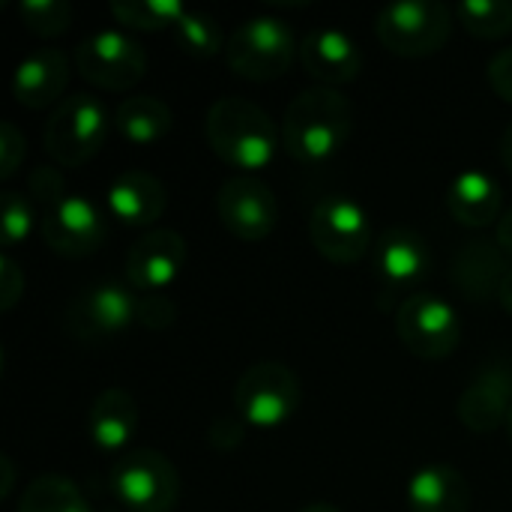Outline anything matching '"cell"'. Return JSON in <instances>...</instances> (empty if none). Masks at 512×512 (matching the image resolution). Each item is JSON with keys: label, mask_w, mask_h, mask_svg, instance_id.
I'll return each instance as SVG.
<instances>
[{"label": "cell", "mask_w": 512, "mask_h": 512, "mask_svg": "<svg viewBox=\"0 0 512 512\" xmlns=\"http://www.w3.org/2000/svg\"><path fill=\"white\" fill-rule=\"evenodd\" d=\"M108 126V111L96 96L72 93L54 108V114L45 123V153L63 168H78L102 150Z\"/></svg>", "instance_id": "7"}, {"label": "cell", "mask_w": 512, "mask_h": 512, "mask_svg": "<svg viewBox=\"0 0 512 512\" xmlns=\"http://www.w3.org/2000/svg\"><path fill=\"white\" fill-rule=\"evenodd\" d=\"M495 240H498V246L510 255L512 261V207L510 210H504V216L498 219V225H495Z\"/></svg>", "instance_id": "37"}, {"label": "cell", "mask_w": 512, "mask_h": 512, "mask_svg": "<svg viewBox=\"0 0 512 512\" xmlns=\"http://www.w3.org/2000/svg\"><path fill=\"white\" fill-rule=\"evenodd\" d=\"M297 512H342L339 507H333V504H327V501H315V504H306L303 510Z\"/></svg>", "instance_id": "41"}, {"label": "cell", "mask_w": 512, "mask_h": 512, "mask_svg": "<svg viewBox=\"0 0 512 512\" xmlns=\"http://www.w3.org/2000/svg\"><path fill=\"white\" fill-rule=\"evenodd\" d=\"M510 267V255L498 246L495 237H471L456 249L450 273L462 297L486 303L501 297V285Z\"/></svg>", "instance_id": "16"}, {"label": "cell", "mask_w": 512, "mask_h": 512, "mask_svg": "<svg viewBox=\"0 0 512 512\" xmlns=\"http://www.w3.org/2000/svg\"><path fill=\"white\" fill-rule=\"evenodd\" d=\"M498 300H501V306L512 315V267L510 273H507V279H504V285H501V297Z\"/></svg>", "instance_id": "40"}, {"label": "cell", "mask_w": 512, "mask_h": 512, "mask_svg": "<svg viewBox=\"0 0 512 512\" xmlns=\"http://www.w3.org/2000/svg\"><path fill=\"white\" fill-rule=\"evenodd\" d=\"M18 15H21L24 27L42 39H54V36L66 33L75 18L72 6L66 0H21Z\"/></svg>", "instance_id": "29"}, {"label": "cell", "mask_w": 512, "mask_h": 512, "mask_svg": "<svg viewBox=\"0 0 512 512\" xmlns=\"http://www.w3.org/2000/svg\"><path fill=\"white\" fill-rule=\"evenodd\" d=\"M108 12L117 24L132 30H174L186 6L180 0H114Z\"/></svg>", "instance_id": "26"}, {"label": "cell", "mask_w": 512, "mask_h": 512, "mask_svg": "<svg viewBox=\"0 0 512 512\" xmlns=\"http://www.w3.org/2000/svg\"><path fill=\"white\" fill-rule=\"evenodd\" d=\"M75 69L102 90H132L147 72V51L123 30H96L75 48Z\"/></svg>", "instance_id": "11"}, {"label": "cell", "mask_w": 512, "mask_h": 512, "mask_svg": "<svg viewBox=\"0 0 512 512\" xmlns=\"http://www.w3.org/2000/svg\"><path fill=\"white\" fill-rule=\"evenodd\" d=\"M27 189H30V195H27V198H33V201L42 207V213H45V210H51V207H57V204L66 198L63 174H60L57 168H48V165H39V168H33V171H30V177H27Z\"/></svg>", "instance_id": "31"}, {"label": "cell", "mask_w": 512, "mask_h": 512, "mask_svg": "<svg viewBox=\"0 0 512 512\" xmlns=\"http://www.w3.org/2000/svg\"><path fill=\"white\" fill-rule=\"evenodd\" d=\"M486 75H489L492 90H495L504 102H510L512 105V45L501 48V51L489 60Z\"/></svg>", "instance_id": "36"}, {"label": "cell", "mask_w": 512, "mask_h": 512, "mask_svg": "<svg viewBox=\"0 0 512 512\" xmlns=\"http://www.w3.org/2000/svg\"><path fill=\"white\" fill-rule=\"evenodd\" d=\"M204 135L210 150L231 168L261 171L273 162L279 147V126L273 117L240 96H222L207 108Z\"/></svg>", "instance_id": "2"}, {"label": "cell", "mask_w": 512, "mask_h": 512, "mask_svg": "<svg viewBox=\"0 0 512 512\" xmlns=\"http://www.w3.org/2000/svg\"><path fill=\"white\" fill-rule=\"evenodd\" d=\"M300 63L321 87L339 90L363 72V51L345 30L318 27L300 42Z\"/></svg>", "instance_id": "17"}, {"label": "cell", "mask_w": 512, "mask_h": 512, "mask_svg": "<svg viewBox=\"0 0 512 512\" xmlns=\"http://www.w3.org/2000/svg\"><path fill=\"white\" fill-rule=\"evenodd\" d=\"M114 498L129 512H174L180 501V474L159 450H129L108 471Z\"/></svg>", "instance_id": "6"}, {"label": "cell", "mask_w": 512, "mask_h": 512, "mask_svg": "<svg viewBox=\"0 0 512 512\" xmlns=\"http://www.w3.org/2000/svg\"><path fill=\"white\" fill-rule=\"evenodd\" d=\"M303 402L300 378L291 366L279 360L252 363L234 384L231 408L249 429H279L285 426Z\"/></svg>", "instance_id": "3"}, {"label": "cell", "mask_w": 512, "mask_h": 512, "mask_svg": "<svg viewBox=\"0 0 512 512\" xmlns=\"http://www.w3.org/2000/svg\"><path fill=\"white\" fill-rule=\"evenodd\" d=\"M411 512H471V483L453 465L420 468L405 489Z\"/></svg>", "instance_id": "22"}, {"label": "cell", "mask_w": 512, "mask_h": 512, "mask_svg": "<svg viewBox=\"0 0 512 512\" xmlns=\"http://www.w3.org/2000/svg\"><path fill=\"white\" fill-rule=\"evenodd\" d=\"M375 270L393 288H414L432 270V249L414 228H387L375 240Z\"/></svg>", "instance_id": "18"}, {"label": "cell", "mask_w": 512, "mask_h": 512, "mask_svg": "<svg viewBox=\"0 0 512 512\" xmlns=\"http://www.w3.org/2000/svg\"><path fill=\"white\" fill-rule=\"evenodd\" d=\"M456 21L477 39H504L512 33L510 0H465L456 6Z\"/></svg>", "instance_id": "27"}, {"label": "cell", "mask_w": 512, "mask_h": 512, "mask_svg": "<svg viewBox=\"0 0 512 512\" xmlns=\"http://www.w3.org/2000/svg\"><path fill=\"white\" fill-rule=\"evenodd\" d=\"M135 321L144 324L147 330H156V333L159 330H168L177 321V303L171 297H165L162 291L159 294H138Z\"/></svg>", "instance_id": "32"}, {"label": "cell", "mask_w": 512, "mask_h": 512, "mask_svg": "<svg viewBox=\"0 0 512 512\" xmlns=\"http://www.w3.org/2000/svg\"><path fill=\"white\" fill-rule=\"evenodd\" d=\"M312 246L339 267L357 264L375 243L366 207L351 195H324L309 216Z\"/></svg>", "instance_id": "9"}, {"label": "cell", "mask_w": 512, "mask_h": 512, "mask_svg": "<svg viewBox=\"0 0 512 512\" xmlns=\"http://www.w3.org/2000/svg\"><path fill=\"white\" fill-rule=\"evenodd\" d=\"M33 225H36L33 201L18 189H6L3 192V219H0L3 249H12V246L24 243L30 237Z\"/></svg>", "instance_id": "30"}, {"label": "cell", "mask_w": 512, "mask_h": 512, "mask_svg": "<svg viewBox=\"0 0 512 512\" xmlns=\"http://www.w3.org/2000/svg\"><path fill=\"white\" fill-rule=\"evenodd\" d=\"M108 207L120 222H126L132 228H147L165 216L168 192H165L159 177H153L150 171L132 168V171H123L111 180Z\"/></svg>", "instance_id": "20"}, {"label": "cell", "mask_w": 512, "mask_h": 512, "mask_svg": "<svg viewBox=\"0 0 512 512\" xmlns=\"http://www.w3.org/2000/svg\"><path fill=\"white\" fill-rule=\"evenodd\" d=\"M24 156H27L24 132L12 120H3L0 123V180H9L21 168Z\"/></svg>", "instance_id": "33"}, {"label": "cell", "mask_w": 512, "mask_h": 512, "mask_svg": "<svg viewBox=\"0 0 512 512\" xmlns=\"http://www.w3.org/2000/svg\"><path fill=\"white\" fill-rule=\"evenodd\" d=\"M12 486H15V468H12V459H9V456H0V498H3V501L12 495Z\"/></svg>", "instance_id": "38"}, {"label": "cell", "mask_w": 512, "mask_h": 512, "mask_svg": "<svg viewBox=\"0 0 512 512\" xmlns=\"http://www.w3.org/2000/svg\"><path fill=\"white\" fill-rule=\"evenodd\" d=\"M246 423L240 420V414H219L210 423V447L222 450V453H234L243 441H246Z\"/></svg>", "instance_id": "34"}, {"label": "cell", "mask_w": 512, "mask_h": 512, "mask_svg": "<svg viewBox=\"0 0 512 512\" xmlns=\"http://www.w3.org/2000/svg\"><path fill=\"white\" fill-rule=\"evenodd\" d=\"M396 333L417 360L441 363L459 348L462 321L450 300L432 291H417L399 306Z\"/></svg>", "instance_id": "8"}, {"label": "cell", "mask_w": 512, "mask_h": 512, "mask_svg": "<svg viewBox=\"0 0 512 512\" xmlns=\"http://www.w3.org/2000/svg\"><path fill=\"white\" fill-rule=\"evenodd\" d=\"M450 216L465 228H489L504 216V192L486 171H462L447 192Z\"/></svg>", "instance_id": "23"}, {"label": "cell", "mask_w": 512, "mask_h": 512, "mask_svg": "<svg viewBox=\"0 0 512 512\" xmlns=\"http://www.w3.org/2000/svg\"><path fill=\"white\" fill-rule=\"evenodd\" d=\"M174 39L177 45L192 54V57H213L219 51H225V36L222 27L213 15L207 12H183V18L174 24Z\"/></svg>", "instance_id": "28"}, {"label": "cell", "mask_w": 512, "mask_h": 512, "mask_svg": "<svg viewBox=\"0 0 512 512\" xmlns=\"http://www.w3.org/2000/svg\"><path fill=\"white\" fill-rule=\"evenodd\" d=\"M15 512H93L81 489L63 474H42L27 483Z\"/></svg>", "instance_id": "25"}, {"label": "cell", "mask_w": 512, "mask_h": 512, "mask_svg": "<svg viewBox=\"0 0 512 512\" xmlns=\"http://www.w3.org/2000/svg\"><path fill=\"white\" fill-rule=\"evenodd\" d=\"M138 312V297L120 282H93L81 288L63 315V324L72 339L96 345L111 342L129 330Z\"/></svg>", "instance_id": "10"}, {"label": "cell", "mask_w": 512, "mask_h": 512, "mask_svg": "<svg viewBox=\"0 0 512 512\" xmlns=\"http://www.w3.org/2000/svg\"><path fill=\"white\" fill-rule=\"evenodd\" d=\"M300 54L294 30L279 15H252L231 30L225 42V60L234 75L246 81L282 78Z\"/></svg>", "instance_id": "4"}, {"label": "cell", "mask_w": 512, "mask_h": 512, "mask_svg": "<svg viewBox=\"0 0 512 512\" xmlns=\"http://www.w3.org/2000/svg\"><path fill=\"white\" fill-rule=\"evenodd\" d=\"M39 234L60 258H87L105 243V219L84 195H66L57 207L39 216Z\"/></svg>", "instance_id": "14"}, {"label": "cell", "mask_w": 512, "mask_h": 512, "mask_svg": "<svg viewBox=\"0 0 512 512\" xmlns=\"http://www.w3.org/2000/svg\"><path fill=\"white\" fill-rule=\"evenodd\" d=\"M141 423L138 414V402L132 399L129 390L123 387H108L102 390L87 414V432L93 447H99L102 453H126V444L135 438Z\"/></svg>", "instance_id": "21"}, {"label": "cell", "mask_w": 512, "mask_h": 512, "mask_svg": "<svg viewBox=\"0 0 512 512\" xmlns=\"http://www.w3.org/2000/svg\"><path fill=\"white\" fill-rule=\"evenodd\" d=\"M354 108L336 87L300 90L282 117V144L300 165L330 162L351 138Z\"/></svg>", "instance_id": "1"}, {"label": "cell", "mask_w": 512, "mask_h": 512, "mask_svg": "<svg viewBox=\"0 0 512 512\" xmlns=\"http://www.w3.org/2000/svg\"><path fill=\"white\" fill-rule=\"evenodd\" d=\"M174 123V111L165 99L159 96H126L117 111H114V126L117 132L135 144V147H150L159 144Z\"/></svg>", "instance_id": "24"}, {"label": "cell", "mask_w": 512, "mask_h": 512, "mask_svg": "<svg viewBox=\"0 0 512 512\" xmlns=\"http://www.w3.org/2000/svg\"><path fill=\"white\" fill-rule=\"evenodd\" d=\"M216 216L237 240L261 243L273 234L279 222V201L264 180L252 174H237L219 186Z\"/></svg>", "instance_id": "12"}, {"label": "cell", "mask_w": 512, "mask_h": 512, "mask_svg": "<svg viewBox=\"0 0 512 512\" xmlns=\"http://www.w3.org/2000/svg\"><path fill=\"white\" fill-rule=\"evenodd\" d=\"M456 12L438 0H399L375 15V36L390 54L429 57L438 54L453 33Z\"/></svg>", "instance_id": "5"}, {"label": "cell", "mask_w": 512, "mask_h": 512, "mask_svg": "<svg viewBox=\"0 0 512 512\" xmlns=\"http://www.w3.org/2000/svg\"><path fill=\"white\" fill-rule=\"evenodd\" d=\"M69 84V57L57 48H39L27 54L12 78V96L30 111L60 105Z\"/></svg>", "instance_id": "19"}, {"label": "cell", "mask_w": 512, "mask_h": 512, "mask_svg": "<svg viewBox=\"0 0 512 512\" xmlns=\"http://www.w3.org/2000/svg\"><path fill=\"white\" fill-rule=\"evenodd\" d=\"M507 435H510V441H512V414H510V420H507Z\"/></svg>", "instance_id": "42"}, {"label": "cell", "mask_w": 512, "mask_h": 512, "mask_svg": "<svg viewBox=\"0 0 512 512\" xmlns=\"http://www.w3.org/2000/svg\"><path fill=\"white\" fill-rule=\"evenodd\" d=\"M501 159H504V168L512 174V123L501 135Z\"/></svg>", "instance_id": "39"}, {"label": "cell", "mask_w": 512, "mask_h": 512, "mask_svg": "<svg viewBox=\"0 0 512 512\" xmlns=\"http://www.w3.org/2000/svg\"><path fill=\"white\" fill-rule=\"evenodd\" d=\"M512 414V363L492 357L468 381L459 396L456 417L474 435H492L507 429Z\"/></svg>", "instance_id": "13"}, {"label": "cell", "mask_w": 512, "mask_h": 512, "mask_svg": "<svg viewBox=\"0 0 512 512\" xmlns=\"http://www.w3.org/2000/svg\"><path fill=\"white\" fill-rule=\"evenodd\" d=\"M21 297H24V270L18 267V261L9 258V252H3L0 255V309L12 312Z\"/></svg>", "instance_id": "35"}, {"label": "cell", "mask_w": 512, "mask_h": 512, "mask_svg": "<svg viewBox=\"0 0 512 512\" xmlns=\"http://www.w3.org/2000/svg\"><path fill=\"white\" fill-rule=\"evenodd\" d=\"M186 264V240L174 228L144 231L126 252V279L141 294L168 288Z\"/></svg>", "instance_id": "15"}]
</instances>
